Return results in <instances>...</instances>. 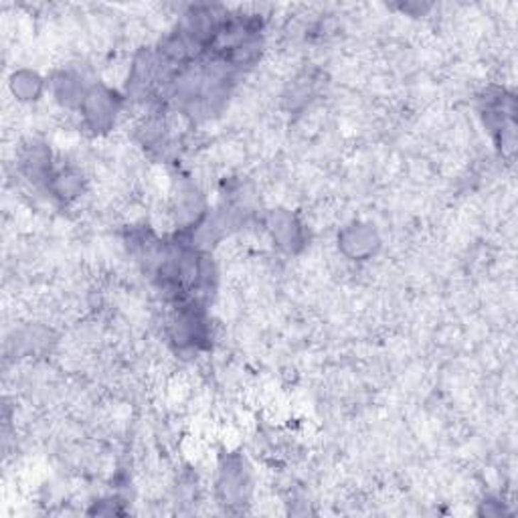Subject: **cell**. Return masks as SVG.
Segmentation results:
<instances>
[{
	"label": "cell",
	"mask_w": 518,
	"mask_h": 518,
	"mask_svg": "<svg viewBox=\"0 0 518 518\" xmlns=\"http://www.w3.org/2000/svg\"><path fill=\"white\" fill-rule=\"evenodd\" d=\"M112 114H114V106L107 93L93 90L92 93L85 95V116L93 122L95 128L112 120Z\"/></svg>",
	"instance_id": "cell-1"
},
{
	"label": "cell",
	"mask_w": 518,
	"mask_h": 518,
	"mask_svg": "<svg viewBox=\"0 0 518 518\" xmlns=\"http://www.w3.org/2000/svg\"><path fill=\"white\" fill-rule=\"evenodd\" d=\"M39 90L41 81L35 73L23 71V73H18V75L13 77V92L21 99H35V95L39 93Z\"/></svg>",
	"instance_id": "cell-2"
},
{
	"label": "cell",
	"mask_w": 518,
	"mask_h": 518,
	"mask_svg": "<svg viewBox=\"0 0 518 518\" xmlns=\"http://www.w3.org/2000/svg\"><path fill=\"white\" fill-rule=\"evenodd\" d=\"M345 243L346 245H355L357 247V255H360L362 252H371L372 249V245L371 243H374L372 241V233L369 231V229H362V227H357V229H352V231H348L346 233V237H345Z\"/></svg>",
	"instance_id": "cell-3"
}]
</instances>
